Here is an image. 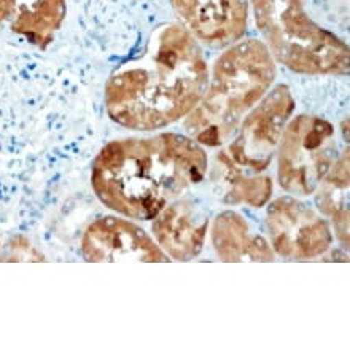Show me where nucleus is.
<instances>
[{
  "mask_svg": "<svg viewBox=\"0 0 350 352\" xmlns=\"http://www.w3.org/2000/svg\"><path fill=\"white\" fill-rule=\"evenodd\" d=\"M266 226L274 250L285 258H315L333 243L329 225L307 204L288 196L269 206Z\"/></svg>",
  "mask_w": 350,
  "mask_h": 352,
  "instance_id": "nucleus-7",
  "label": "nucleus"
},
{
  "mask_svg": "<svg viewBox=\"0 0 350 352\" xmlns=\"http://www.w3.org/2000/svg\"><path fill=\"white\" fill-rule=\"evenodd\" d=\"M153 220L154 238L164 254L185 261L201 252L209 220L206 212L191 201H174Z\"/></svg>",
  "mask_w": 350,
  "mask_h": 352,
  "instance_id": "nucleus-10",
  "label": "nucleus"
},
{
  "mask_svg": "<svg viewBox=\"0 0 350 352\" xmlns=\"http://www.w3.org/2000/svg\"><path fill=\"white\" fill-rule=\"evenodd\" d=\"M294 110L288 87L279 85L244 117L239 134L220 155L226 174L261 173L271 164Z\"/></svg>",
  "mask_w": 350,
  "mask_h": 352,
  "instance_id": "nucleus-6",
  "label": "nucleus"
},
{
  "mask_svg": "<svg viewBox=\"0 0 350 352\" xmlns=\"http://www.w3.org/2000/svg\"><path fill=\"white\" fill-rule=\"evenodd\" d=\"M209 85L202 48L182 24L159 28L142 56L105 85V107L119 126L154 131L187 117Z\"/></svg>",
  "mask_w": 350,
  "mask_h": 352,
  "instance_id": "nucleus-1",
  "label": "nucleus"
},
{
  "mask_svg": "<svg viewBox=\"0 0 350 352\" xmlns=\"http://www.w3.org/2000/svg\"><path fill=\"white\" fill-rule=\"evenodd\" d=\"M207 155L188 135L166 133L108 142L91 169L102 204L129 219L153 220L178 196L202 182Z\"/></svg>",
  "mask_w": 350,
  "mask_h": 352,
  "instance_id": "nucleus-2",
  "label": "nucleus"
},
{
  "mask_svg": "<svg viewBox=\"0 0 350 352\" xmlns=\"http://www.w3.org/2000/svg\"><path fill=\"white\" fill-rule=\"evenodd\" d=\"M14 7H16V0H0V26L12 19Z\"/></svg>",
  "mask_w": 350,
  "mask_h": 352,
  "instance_id": "nucleus-15",
  "label": "nucleus"
},
{
  "mask_svg": "<svg viewBox=\"0 0 350 352\" xmlns=\"http://www.w3.org/2000/svg\"><path fill=\"white\" fill-rule=\"evenodd\" d=\"M334 128L327 120L299 115L279 142V184L285 192L312 195L334 164Z\"/></svg>",
  "mask_w": 350,
  "mask_h": 352,
  "instance_id": "nucleus-5",
  "label": "nucleus"
},
{
  "mask_svg": "<svg viewBox=\"0 0 350 352\" xmlns=\"http://www.w3.org/2000/svg\"><path fill=\"white\" fill-rule=\"evenodd\" d=\"M213 248L223 261H272L274 254L266 241L250 230L242 215L220 214L212 228Z\"/></svg>",
  "mask_w": 350,
  "mask_h": 352,
  "instance_id": "nucleus-11",
  "label": "nucleus"
},
{
  "mask_svg": "<svg viewBox=\"0 0 350 352\" xmlns=\"http://www.w3.org/2000/svg\"><path fill=\"white\" fill-rule=\"evenodd\" d=\"M274 61L298 74H347V45L309 18L303 0H248Z\"/></svg>",
  "mask_w": 350,
  "mask_h": 352,
  "instance_id": "nucleus-4",
  "label": "nucleus"
},
{
  "mask_svg": "<svg viewBox=\"0 0 350 352\" xmlns=\"http://www.w3.org/2000/svg\"><path fill=\"white\" fill-rule=\"evenodd\" d=\"M320 184L318 208L325 215L331 217L341 243L349 245V150L331 166Z\"/></svg>",
  "mask_w": 350,
  "mask_h": 352,
  "instance_id": "nucleus-13",
  "label": "nucleus"
},
{
  "mask_svg": "<svg viewBox=\"0 0 350 352\" xmlns=\"http://www.w3.org/2000/svg\"><path fill=\"white\" fill-rule=\"evenodd\" d=\"M66 18V0H16L10 28L40 48L51 43Z\"/></svg>",
  "mask_w": 350,
  "mask_h": 352,
  "instance_id": "nucleus-12",
  "label": "nucleus"
},
{
  "mask_svg": "<svg viewBox=\"0 0 350 352\" xmlns=\"http://www.w3.org/2000/svg\"><path fill=\"white\" fill-rule=\"evenodd\" d=\"M229 192L228 201L233 204L245 203L261 208L272 195V182L269 177H252L242 174H226Z\"/></svg>",
  "mask_w": 350,
  "mask_h": 352,
  "instance_id": "nucleus-14",
  "label": "nucleus"
},
{
  "mask_svg": "<svg viewBox=\"0 0 350 352\" xmlns=\"http://www.w3.org/2000/svg\"><path fill=\"white\" fill-rule=\"evenodd\" d=\"M276 78V61L261 40L236 42L217 59L202 99L187 115L189 138L207 147L226 142Z\"/></svg>",
  "mask_w": 350,
  "mask_h": 352,
  "instance_id": "nucleus-3",
  "label": "nucleus"
},
{
  "mask_svg": "<svg viewBox=\"0 0 350 352\" xmlns=\"http://www.w3.org/2000/svg\"><path fill=\"white\" fill-rule=\"evenodd\" d=\"M178 21L210 48L231 47L247 31L248 0H171Z\"/></svg>",
  "mask_w": 350,
  "mask_h": 352,
  "instance_id": "nucleus-8",
  "label": "nucleus"
},
{
  "mask_svg": "<svg viewBox=\"0 0 350 352\" xmlns=\"http://www.w3.org/2000/svg\"><path fill=\"white\" fill-rule=\"evenodd\" d=\"M82 249L88 261H169L152 236L136 223L118 217L97 219L89 225Z\"/></svg>",
  "mask_w": 350,
  "mask_h": 352,
  "instance_id": "nucleus-9",
  "label": "nucleus"
}]
</instances>
